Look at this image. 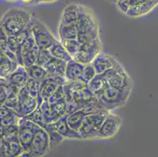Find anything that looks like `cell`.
<instances>
[{"label":"cell","instance_id":"11","mask_svg":"<svg viewBox=\"0 0 158 157\" xmlns=\"http://www.w3.org/2000/svg\"><path fill=\"white\" fill-rule=\"evenodd\" d=\"M64 76H49L40 83V96L42 100H48L59 86L67 83Z\"/></svg>","mask_w":158,"mask_h":157},{"label":"cell","instance_id":"6","mask_svg":"<svg viewBox=\"0 0 158 157\" xmlns=\"http://www.w3.org/2000/svg\"><path fill=\"white\" fill-rule=\"evenodd\" d=\"M40 128L41 126L31 119L25 117L20 118L18 121V141L24 150L22 156H25L28 152L34 134Z\"/></svg>","mask_w":158,"mask_h":157},{"label":"cell","instance_id":"13","mask_svg":"<svg viewBox=\"0 0 158 157\" xmlns=\"http://www.w3.org/2000/svg\"><path fill=\"white\" fill-rule=\"evenodd\" d=\"M18 100H19V116L26 117L30 115L33 111H35L40 105V102L37 99L31 97L27 93L24 88L21 89L18 93Z\"/></svg>","mask_w":158,"mask_h":157},{"label":"cell","instance_id":"25","mask_svg":"<svg viewBox=\"0 0 158 157\" xmlns=\"http://www.w3.org/2000/svg\"><path fill=\"white\" fill-rule=\"evenodd\" d=\"M58 35L60 40L77 39L78 29L77 24H69V25H58Z\"/></svg>","mask_w":158,"mask_h":157},{"label":"cell","instance_id":"45","mask_svg":"<svg viewBox=\"0 0 158 157\" xmlns=\"http://www.w3.org/2000/svg\"><path fill=\"white\" fill-rule=\"evenodd\" d=\"M7 1H15V0H7Z\"/></svg>","mask_w":158,"mask_h":157},{"label":"cell","instance_id":"40","mask_svg":"<svg viewBox=\"0 0 158 157\" xmlns=\"http://www.w3.org/2000/svg\"><path fill=\"white\" fill-rule=\"evenodd\" d=\"M0 156H5V152H4V140L2 138H0Z\"/></svg>","mask_w":158,"mask_h":157},{"label":"cell","instance_id":"34","mask_svg":"<svg viewBox=\"0 0 158 157\" xmlns=\"http://www.w3.org/2000/svg\"><path fill=\"white\" fill-rule=\"evenodd\" d=\"M95 75V70H94V67L91 64V63L85 64L84 67V69H83V72H82L81 76H80V80H81L85 84H87L94 77Z\"/></svg>","mask_w":158,"mask_h":157},{"label":"cell","instance_id":"36","mask_svg":"<svg viewBox=\"0 0 158 157\" xmlns=\"http://www.w3.org/2000/svg\"><path fill=\"white\" fill-rule=\"evenodd\" d=\"M45 129V128H44ZM46 130V129H45ZM50 136V145H51V150L57 148L59 145H61L64 142V138L61 135L57 133L54 130H46Z\"/></svg>","mask_w":158,"mask_h":157},{"label":"cell","instance_id":"15","mask_svg":"<svg viewBox=\"0 0 158 157\" xmlns=\"http://www.w3.org/2000/svg\"><path fill=\"white\" fill-rule=\"evenodd\" d=\"M117 63L118 61L113 56L101 52L94 57L91 64L95 70L96 74L102 75L114 67Z\"/></svg>","mask_w":158,"mask_h":157},{"label":"cell","instance_id":"42","mask_svg":"<svg viewBox=\"0 0 158 157\" xmlns=\"http://www.w3.org/2000/svg\"><path fill=\"white\" fill-rule=\"evenodd\" d=\"M4 134V126L0 124V138H3Z\"/></svg>","mask_w":158,"mask_h":157},{"label":"cell","instance_id":"22","mask_svg":"<svg viewBox=\"0 0 158 157\" xmlns=\"http://www.w3.org/2000/svg\"><path fill=\"white\" fill-rule=\"evenodd\" d=\"M48 50H50V53L52 55V57H55L58 60H63L64 62H68L69 60L73 58L68 53V51L66 50V49L64 48V46L62 45V43L60 40L59 41L56 40Z\"/></svg>","mask_w":158,"mask_h":157},{"label":"cell","instance_id":"35","mask_svg":"<svg viewBox=\"0 0 158 157\" xmlns=\"http://www.w3.org/2000/svg\"><path fill=\"white\" fill-rule=\"evenodd\" d=\"M52 110L58 117H61L63 116H66V110H67V101L65 98L62 100L57 101L50 104Z\"/></svg>","mask_w":158,"mask_h":157},{"label":"cell","instance_id":"26","mask_svg":"<svg viewBox=\"0 0 158 157\" xmlns=\"http://www.w3.org/2000/svg\"><path fill=\"white\" fill-rule=\"evenodd\" d=\"M4 152L5 156H22L24 153L19 141L4 142Z\"/></svg>","mask_w":158,"mask_h":157},{"label":"cell","instance_id":"1","mask_svg":"<svg viewBox=\"0 0 158 157\" xmlns=\"http://www.w3.org/2000/svg\"><path fill=\"white\" fill-rule=\"evenodd\" d=\"M32 14L22 9H10L0 19V27L7 36L16 35L25 28L31 20Z\"/></svg>","mask_w":158,"mask_h":157},{"label":"cell","instance_id":"21","mask_svg":"<svg viewBox=\"0 0 158 157\" xmlns=\"http://www.w3.org/2000/svg\"><path fill=\"white\" fill-rule=\"evenodd\" d=\"M19 64L11 60L9 57L0 52V77L6 78L14 72Z\"/></svg>","mask_w":158,"mask_h":157},{"label":"cell","instance_id":"33","mask_svg":"<svg viewBox=\"0 0 158 157\" xmlns=\"http://www.w3.org/2000/svg\"><path fill=\"white\" fill-rule=\"evenodd\" d=\"M144 1L145 0H117L115 4L120 12L123 14H126L130 7L138 5Z\"/></svg>","mask_w":158,"mask_h":157},{"label":"cell","instance_id":"37","mask_svg":"<svg viewBox=\"0 0 158 157\" xmlns=\"http://www.w3.org/2000/svg\"><path fill=\"white\" fill-rule=\"evenodd\" d=\"M25 118L31 119L34 123H35L36 124H38L39 126H40L43 128H44L45 125L47 124L44 115H43L42 112H41V110H40L39 107L35 111H33L31 114L27 116Z\"/></svg>","mask_w":158,"mask_h":157},{"label":"cell","instance_id":"27","mask_svg":"<svg viewBox=\"0 0 158 157\" xmlns=\"http://www.w3.org/2000/svg\"><path fill=\"white\" fill-rule=\"evenodd\" d=\"M40 83L37 80H33L31 78H28V80H27L25 86H24V90L31 96V97H34V98L37 99L40 102V104L42 101V99L40 96Z\"/></svg>","mask_w":158,"mask_h":157},{"label":"cell","instance_id":"38","mask_svg":"<svg viewBox=\"0 0 158 157\" xmlns=\"http://www.w3.org/2000/svg\"><path fill=\"white\" fill-rule=\"evenodd\" d=\"M52 57V55L50 53V50L48 49H40L39 55L37 57L36 64H40L41 66H44L48 60Z\"/></svg>","mask_w":158,"mask_h":157},{"label":"cell","instance_id":"44","mask_svg":"<svg viewBox=\"0 0 158 157\" xmlns=\"http://www.w3.org/2000/svg\"><path fill=\"white\" fill-rule=\"evenodd\" d=\"M106 2H109L110 3H116V2L117 0H106Z\"/></svg>","mask_w":158,"mask_h":157},{"label":"cell","instance_id":"7","mask_svg":"<svg viewBox=\"0 0 158 157\" xmlns=\"http://www.w3.org/2000/svg\"><path fill=\"white\" fill-rule=\"evenodd\" d=\"M51 151L50 136L44 128L39 129L34 134L29 150L25 156L40 157L46 155Z\"/></svg>","mask_w":158,"mask_h":157},{"label":"cell","instance_id":"9","mask_svg":"<svg viewBox=\"0 0 158 157\" xmlns=\"http://www.w3.org/2000/svg\"><path fill=\"white\" fill-rule=\"evenodd\" d=\"M102 52V43L100 39L98 38L87 43H81L80 50L73 57L78 62L83 64H90L94 57Z\"/></svg>","mask_w":158,"mask_h":157},{"label":"cell","instance_id":"31","mask_svg":"<svg viewBox=\"0 0 158 157\" xmlns=\"http://www.w3.org/2000/svg\"><path fill=\"white\" fill-rule=\"evenodd\" d=\"M61 41V40H60ZM61 43L64 46L66 50L68 51L72 57H74L78 53L81 47V43L77 39H71L61 40Z\"/></svg>","mask_w":158,"mask_h":157},{"label":"cell","instance_id":"12","mask_svg":"<svg viewBox=\"0 0 158 157\" xmlns=\"http://www.w3.org/2000/svg\"><path fill=\"white\" fill-rule=\"evenodd\" d=\"M44 128L46 130H54L61 135L64 139H82L79 132L73 130L69 126L66 120V116H61L54 123H47L45 125Z\"/></svg>","mask_w":158,"mask_h":157},{"label":"cell","instance_id":"20","mask_svg":"<svg viewBox=\"0 0 158 157\" xmlns=\"http://www.w3.org/2000/svg\"><path fill=\"white\" fill-rule=\"evenodd\" d=\"M66 62L52 57L44 66L49 76H64Z\"/></svg>","mask_w":158,"mask_h":157},{"label":"cell","instance_id":"16","mask_svg":"<svg viewBox=\"0 0 158 157\" xmlns=\"http://www.w3.org/2000/svg\"><path fill=\"white\" fill-rule=\"evenodd\" d=\"M158 5V0H145L138 5L128 9L125 15L129 17H139L149 13Z\"/></svg>","mask_w":158,"mask_h":157},{"label":"cell","instance_id":"2","mask_svg":"<svg viewBox=\"0 0 158 157\" xmlns=\"http://www.w3.org/2000/svg\"><path fill=\"white\" fill-rule=\"evenodd\" d=\"M131 90H123L108 85L101 93L95 96L98 101L108 110L125 105L130 97Z\"/></svg>","mask_w":158,"mask_h":157},{"label":"cell","instance_id":"8","mask_svg":"<svg viewBox=\"0 0 158 157\" xmlns=\"http://www.w3.org/2000/svg\"><path fill=\"white\" fill-rule=\"evenodd\" d=\"M78 35L99 29V24L94 11L88 6L80 4V14L77 23Z\"/></svg>","mask_w":158,"mask_h":157},{"label":"cell","instance_id":"5","mask_svg":"<svg viewBox=\"0 0 158 157\" xmlns=\"http://www.w3.org/2000/svg\"><path fill=\"white\" fill-rule=\"evenodd\" d=\"M31 34L40 49H49L57 40L47 26L33 14L31 20Z\"/></svg>","mask_w":158,"mask_h":157},{"label":"cell","instance_id":"10","mask_svg":"<svg viewBox=\"0 0 158 157\" xmlns=\"http://www.w3.org/2000/svg\"><path fill=\"white\" fill-rule=\"evenodd\" d=\"M121 124L122 119L120 116L110 112L100 126L97 139H110L115 137L120 130Z\"/></svg>","mask_w":158,"mask_h":157},{"label":"cell","instance_id":"19","mask_svg":"<svg viewBox=\"0 0 158 157\" xmlns=\"http://www.w3.org/2000/svg\"><path fill=\"white\" fill-rule=\"evenodd\" d=\"M87 114V111L81 108V109L74 111L70 114L66 115V120H67L69 126L73 130L78 132L79 129L83 123V120Z\"/></svg>","mask_w":158,"mask_h":157},{"label":"cell","instance_id":"30","mask_svg":"<svg viewBox=\"0 0 158 157\" xmlns=\"http://www.w3.org/2000/svg\"><path fill=\"white\" fill-rule=\"evenodd\" d=\"M13 93L16 92L14 90L11 85L6 80V78L0 77V104L4 103L10 95Z\"/></svg>","mask_w":158,"mask_h":157},{"label":"cell","instance_id":"39","mask_svg":"<svg viewBox=\"0 0 158 157\" xmlns=\"http://www.w3.org/2000/svg\"><path fill=\"white\" fill-rule=\"evenodd\" d=\"M65 98L64 97V89H63V86H59L57 87V90L54 92L51 97L48 98V102L50 104L53 103V102L57 101L62 100V99Z\"/></svg>","mask_w":158,"mask_h":157},{"label":"cell","instance_id":"32","mask_svg":"<svg viewBox=\"0 0 158 157\" xmlns=\"http://www.w3.org/2000/svg\"><path fill=\"white\" fill-rule=\"evenodd\" d=\"M2 139L4 142L18 141V124L4 126V134Z\"/></svg>","mask_w":158,"mask_h":157},{"label":"cell","instance_id":"43","mask_svg":"<svg viewBox=\"0 0 158 157\" xmlns=\"http://www.w3.org/2000/svg\"><path fill=\"white\" fill-rule=\"evenodd\" d=\"M21 1H22L24 2H26V3H32L33 0H21Z\"/></svg>","mask_w":158,"mask_h":157},{"label":"cell","instance_id":"41","mask_svg":"<svg viewBox=\"0 0 158 157\" xmlns=\"http://www.w3.org/2000/svg\"><path fill=\"white\" fill-rule=\"evenodd\" d=\"M57 0H37L35 4H41V3H52V2H56Z\"/></svg>","mask_w":158,"mask_h":157},{"label":"cell","instance_id":"3","mask_svg":"<svg viewBox=\"0 0 158 157\" xmlns=\"http://www.w3.org/2000/svg\"><path fill=\"white\" fill-rule=\"evenodd\" d=\"M110 112L111 111L103 110L86 115L78 130L82 139H97L100 126Z\"/></svg>","mask_w":158,"mask_h":157},{"label":"cell","instance_id":"23","mask_svg":"<svg viewBox=\"0 0 158 157\" xmlns=\"http://www.w3.org/2000/svg\"><path fill=\"white\" fill-rule=\"evenodd\" d=\"M108 83L103 75L96 74L92 80H90L87 84L89 90L94 94V96H97L101 93L106 86H108Z\"/></svg>","mask_w":158,"mask_h":157},{"label":"cell","instance_id":"29","mask_svg":"<svg viewBox=\"0 0 158 157\" xmlns=\"http://www.w3.org/2000/svg\"><path fill=\"white\" fill-rule=\"evenodd\" d=\"M7 38H8L7 35L6 34L5 31H3V29L0 27V50H1L5 55H6L7 57H9L11 60H14V61H15V62H17L18 64L17 55L14 54V52L11 51L9 49V47H8Z\"/></svg>","mask_w":158,"mask_h":157},{"label":"cell","instance_id":"14","mask_svg":"<svg viewBox=\"0 0 158 157\" xmlns=\"http://www.w3.org/2000/svg\"><path fill=\"white\" fill-rule=\"evenodd\" d=\"M28 78L29 77L26 68L24 66L19 65L14 72L6 77V80L11 85L14 91L18 93L21 89L24 88Z\"/></svg>","mask_w":158,"mask_h":157},{"label":"cell","instance_id":"4","mask_svg":"<svg viewBox=\"0 0 158 157\" xmlns=\"http://www.w3.org/2000/svg\"><path fill=\"white\" fill-rule=\"evenodd\" d=\"M102 75H103L108 84L110 86L123 90H132L133 83L131 79L124 68L119 62Z\"/></svg>","mask_w":158,"mask_h":157},{"label":"cell","instance_id":"28","mask_svg":"<svg viewBox=\"0 0 158 157\" xmlns=\"http://www.w3.org/2000/svg\"><path fill=\"white\" fill-rule=\"evenodd\" d=\"M39 108L42 112L43 115L45 119L46 123H51L55 122L57 119H59V117L57 116L52 110L51 107V105L47 100H43L41 103L40 104Z\"/></svg>","mask_w":158,"mask_h":157},{"label":"cell","instance_id":"24","mask_svg":"<svg viewBox=\"0 0 158 157\" xmlns=\"http://www.w3.org/2000/svg\"><path fill=\"white\" fill-rule=\"evenodd\" d=\"M28 72V77L33 80H37L39 82H42L46 78L49 76L48 72H47L44 66H41L38 64H32L28 68H25Z\"/></svg>","mask_w":158,"mask_h":157},{"label":"cell","instance_id":"18","mask_svg":"<svg viewBox=\"0 0 158 157\" xmlns=\"http://www.w3.org/2000/svg\"><path fill=\"white\" fill-rule=\"evenodd\" d=\"M85 64L78 62L73 58L66 62L64 76L68 82L80 80Z\"/></svg>","mask_w":158,"mask_h":157},{"label":"cell","instance_id":"17","mask_svg":"<svg viewBox=\"0 0 158 157\" xmlns=\"http://www.w3.org/2000/svg\"><path fill=\"white\" fill-rule=\"evenodd\" d=\"M80 14V4L71 3L66 6L62 11L59 24H77Z\"/></svg>","mask_w":158,"mask_h":157}]
</instances>
